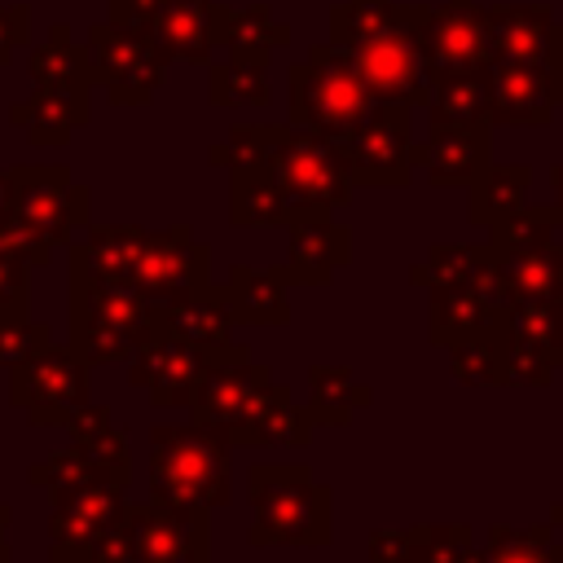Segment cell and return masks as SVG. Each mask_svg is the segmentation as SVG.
I'll return each instance as SVG.
<instances>
[{"label": "cell", "mask_w": 563, "mask_h": 563, "mask_svg": "<svg viewBox=\"0 0 563 563\" xmlns=\"http://www.w3.org/2000/svg\"><path fill=\"white\" fill-rule=\"evenodd\" d=\"M13 216L44 233L53 246H66L75 229L92 220V194L62 163H13Z\"/></svg>", "instance_id": "7c38bea8"}, {"label": "cell", "mask_w": 563, "mask_h": 563, "mask_svg": "<svg viewBox=\"0 0 563 563\" xmlns=\"http://www.w3.org/2000/svg\"><path fill=\"white\" fill-rule=\"evenodd\" d=\"M475 550L466 523H413L405 528V563H462Z\"/></svg>", "instance_id": "60d3db41"}, {"label": "cell", "mask_w": 563, "mask_h": 563, "mask_svg": "<svg viewBox=\"0 0 563 563\" xmlns=\"http://www.w3.org/2000/svg\"><path fill=\"white\" fill-rule=\"evenodd\" d=\"M462 563H484V550H471V554H466Z\"/></svg>", "instance_id": "9f6ffc18"}, {"label": "cell", "mask_w": 563, "mask_h": 563, "mask_svg": "<svg viewBox=\"0 0 563 563\" xmlns=\"http://www.w3.org/2000/svg\"><path fill=\"white\" fill-rule=\"evenodd\" d=\"M84 400H92V361L75 343H48L9 365V405L22 409L31 427H62Z\"/></svg>", "instance_id": "52a82bcc"}, {"label": "cell", "mask_w": 563, "mask_h": 563, "mask_svg": "<svg viewBox=\"0 0 563 563\" xmlns=\"http://www.w3.org/2000/svg\"><path fill=\"white\" fill-rule=\"evenodd\" d=\"M66 321H70V343L92 365L132 361L154 330L150 299L132 290L97 286L88 277H66Z\"/></svg>", "instance_id": "5b68a950"}, {"label": "cell", "mask_w": 563, "mask_h": 563, "mask_svg": "<svg viewBox=\"0 0 563 563\" xmlns=\"http://www.w3.org/2000/svg\"><path fill=\"white\" fill-rule=\"evenodd\" d=\"M484 255H488V246L435 242V246L427 251V260L409 268V282H413V286H427V290H435V286H462V282L475 277V268H479Z\"/></svg>", "instance_id": "ab89813d"}, {"label": "cell", "mask_w": 563, "mask_h": 563, "mask_svg": "<svg viewBox=\"0 0 563 563\" xmlns=\"http://www.w3.org/2000/svg\"><path fill=\"white\" fill-rule=\"evenodd\" d=\"M224 62L207 66V101L224 106V110H242V106H268L273 88H268V62L273 48L260 44H233L224 48Z\"/></svg>", "instance_id": "d4e9b609"}, {"label": "cell", "mask_w": 563, "mask_h": 563, "mask_svg": "<svg viewBox=\"0 0 563 563\" xmlns=\"http://www.w3.org/2000/svg\"><path fill=\"white\" fill-rule=\"evenodd\" d=\"M506 321L515 339L532 343L554 361V369H563V299H515Z\"/></svg>", "instance_id": "8d00e7d4"}, {"label": "cell", "mask_w": 563, "mask_h": 563, "mask_svg": "<svg viewBox=\"0 0 563 563\" xmlns=\"http://www.w3.org/2000/svg\"><path fill=\"white\" fill-rule=\"evenodd\" d=\"M233 449L202 422H158L150 431L145 484L154 501L220 510L233 501Z\"/></svg>", "instance_id": "3957f363"}, {"label": "cell", "mask_w": 563, "mask_h": 563, "mask_svg": "<svg viewBox=\"0 0 563 563\" xmlns=\"http://www.w3.org/2000/svg\"><path fill=\"white\" fill-rule=\"evenodd\" d=\"M216 35H220V53L233 48V44H260V48H286L295 40L290 22L273 18V4H246V9H229V4H216Z\"/></svg>", "instance_id": "e575fe53"}, {"label": "cell", "mask_w": 563, "mask_h": 563, "mask_svg": "<svg viewBox=\"0 0 563 563\" xmlns=\"http://www.w3.org/2000/svg\"><path fill=\"white\" fill-rule=\"evenodd\" d=\"M53 510H48V563H88L92 545L101 541V532L119 519L128 488L114 484H79V488H62L48 493Z\"/></svg>", "instance_id": "5bb4252c"}, {"label": "cell", "mask_w": 563, "mask_h": 563, "mask_svg": "<svg viewBox=\"0 0 563 563\" xmlns=\"http://www.w3.org/2000/svg\"><path fill=\"white\" fill-rule=\"evenodd\" d=\"M88 57L110 106H150L172 62L150 31H136L114 18L88 26Z\"/></svg>", "instance_id": "ba28073f"}, {"label": "cell", "mask_w": 563, "mask_h": 563, "mask_svg": "<svg viewBox=\"0 0 563 563\" xmlns=\"http://www.w3.org/2000/svg\"><path fill=\"white\" fill-rule=\"evenodd\" d=\"M150 312H154V321H158L163 330L189 339V343L202 347V352L233 343L238 317H233L229 286H211V282H207V286H198V290H189V295H180V299L150 303Z\"/></svg>", "instance_id": "7402d4cb"}, {"label": "cell", "mask_w": 563, "mask_h": 563, "mask_svg": "<svg viewBox=\"0 0 563 563\" xmlns=\"http://www.w3.org/2000/svg\"><path fill=\"white\" fill-rule=\"evenodd\" d=\"M506 325V312L493 308L471 282L462 286H435L431 290V308H427V339L435 347H453L462 339H475L484 330Z\"/></svg>", "instance_id": "484cf974"}, {"label": "cell", "mask_w": 563, "mask_h": 563, "mask_svg": "<svg viewBox=\"0 0 563 563\" xmlns=\"http://www.w3.org/2000/svg\"><path fill=\"white\" fill-rule=\"evenodd\" d=\"M31 44V4H0V66Z\"/></svg>", "instance_id": "bcb514c9"}, {"label": "cell", "mask_w": 563, "mask_h": 563, "mask_svg": "<svg viewBox=\"0 0 563 563\" xmlns=\"http://www.w3.org/2000/svg\"><path fill=\"white\" fill-rule=\"evenodd\" d=\"M427 106L431 123H488V66L431 75Z\"/></svg>", "instance_id": "1f68e13d"}, {"label": "cell", "mask_w": 563, "mask_h": 563, "mask_svg": "<svg viewBox=\"0 0 563 563\" xmlns=\"http://www.w3.org/2000/svg\"><path fill=\"white\" fill-rule=\"evenodd\" d=\"M229 299L233 317L242 325H290V277L286 268H255V264H233L229 268Z\"/></svg>", "instance_id": "83f0119b"}, {"label": "cell", "mask_w": 563, "mask_h": 563, "mask_svg": "<svg viewBox=\"0 0 563 563\" xmlns=\"http://www.w3.org/2000/svg\"><path fill=\"white\" fill-rule=\"evenodd\" d=\"M374 110L378 97L365 88V79L356 75L352 57L339 44H312L308 57L286 70V123L295 128L334 141Z\"/></svg>", "instance_id": "277c9868"}, {"label": "cell", "mask_w": 563, "mask_h": 563, "mask_svg": "<svg viewBox=\"0 0 563 563\" xmlns=\"http://www.w3.org/2000/svg\"><path fill=\"white\" fill-rule=\"evenodd\" d=\"M528 180H532V172L523 163H515V167H493L488 163L471 180V224L493 229L506 216H515L523 207V198H528Z\"/></svg>", "instance_id": "d6a6232c"}, {"label": "cell", "mask_w": 563, "mask_h": 563, "mask_svg": "<svg viewBox=\"0 0 563 563\" xmlns=\"http://www.w3.org/2000/svg\"><path fill=\"white\" fill-rule=\"evenodd\" d=\"M0 308H31V264L0 255Z\"/></svg>", "instance_id": "7dc6e473"}, {"label": "cell", "mask_w": 563, "mask_h": 563, "mask_svg": "<svg viewBox=\"0 0 563 563\" xmlns=\"http://www.w3.org/2000/svg\"><path fill=\"white\" fill-rule=\"evenodd\" d=\"M418 48L427 62V79L444 70H484L488 53V18L471 0H449L444 9H427L418 22Z\"/></svg>", "instance_id": "2e32d148"}, {"label": "cell", "mask_w": 563, "mask_h": 563, "mask_svg": "<svg viewBox=\"0 0 563 563\" xmlns=\"http://www.w3.org/2000/svg\"><path fill=\"white\" fill-rule=\"evenodd\" d=\"M484 563H563V545L554 541L550 523H493L484 541Z\"/></svg>", "instance_id": "74e56055"}, {"label": "cell", "mask_w": 563, "mask_h": 563, "mask_svg": "<svg viewBox=\"0 0 563 563\" xmlns=\"http://www.w3.org/2000/svg\"><path fill=\"white\" fill-rule=\"evenodd\" d=\"M405 9L409 4H396V0H343L330 9V44L352 48V44L387 31L391 22H400Z\"/></svg>", "instance_id": "f35d334b"}, {"label": "cell", "mask_w": 563, "mask_h": 563, "mask_svg": "<svg viewBox=\"0 0 563 563\" xmlns=\"http://www.w3.org/2000/svg\"><path fill=\"white\" fill-rule=\"evenodd\" d=\"M145 31L158 40V48L172 62L211 66V57L220 53L216 0H154V13H150Z\"/></svg>", "instance_id": "44dd1931"}, {"label": "cell", "mask_w": 563, "mask_h": 563, "mask_svg": "<svg viewBox=\"0 0 563 563\" xmlns=\"http://www.w3.org/2000/svg\"><path fill=\"white\" fill-rule=\"evenodd\" d=\"M92 119V101L88 92H53V88H35L26 101L9 106V123L26 132L31 145H66L75 128H84Z\"/></svg>", "instance_id": "4316f807"}, {"label": "cell", "mask_w": 563, "mask_h": 563, "mask_svg": "<svg viewBox=\"0 0 563 563\" xmlns=\"http://www.w3.org/2000/svg\"><path fill=\"white\" fill-rule=\"evenodd\" d=\"M141 238H145L141 224H88V238L84 242H70L66 277H88L97 286L132 290Z\"/></svg>", "instance_id": "ffe728a7"}, {"label": "cell", "mask_w": 563, "mask_h": 563, "mask_svg": "<svg viewBox=\"0 0 563 563\" xmlns=\"http://www.w3.org/2000/svg\"><path fill=\"white\" fill-rule=\"evenodd\" d=\"M550 176H554V194H559V211H563V163H559Z\"/></svg>", "instance_id": "db71d44e"}, {"label": "cell", "mask_w": 563, "mask_h": 563, "mask_svg": "<svg viewBox=\"0 0 563 563\" xmlns=\"http://www.w3.org/2000/svg\"><path fill=\"white\" fill-rule=\"evenodd\" d=\"M352 260V229L330 211H299L286 224V277L290 286H330V277Z\"/></svg>", "instance_id": "ac0fdd59"}, {"label": "cell", "mask_w": 563, "mask_h": 563, "mask_svg": "<svg viewBox=\"0 0 563 563\" xmlns=\"http://www.w3.org/2000/svg\"><path fill=\"white\" fill-rule=\"evenodd\" d=\"M9 519H13V506L0 501V563H13V550H9Z\"/></svg>", "instance_id": "816d5d0a"}, {"label": "cell", "mask_w": 563, "mask_h": 563, "mask_svg": "<svg viewBox=\"0 0 563 563\" xmlns=\"http://www.w3.org/2000/svg\"><path fill=\"white\" fill-rule=\"evenodd\" d=\"M334 150L343 158V172L356 185L374 189H400L413 176V136H409V106L378 101L369 119L334 136Z\"/></svg>", "instance_id": "30bf717a"}, {"label": "cell", "mask_w": 563, "mask_h": 563, "mask_svg": "<svg viewBox=\"0 0 563 563\" xmlns=\"http://www.w3.org/2000/svg\"><path fill=\"white\" fill-rule=\"evenodd\" d=\"M427 9H405L400 22H391L387 31L343 48L356 66V75L365 79V88L378 97V101H396V106H422L427 101V62H422V48H418V22H422Z\"/></svg>", "instance_id": "8fae6325"}, {"label": "cell", "mask_w": 563, "mask_h": 563, "mask_svg": "<svg viewBox=\"0 0 563 563\" xmlns=\"http://www.w3.org/2000/svg\"><path fill=\"white\" fill-rule=\"evenodd\" d=\"M488 18V53L493 62H541L550 53L541 13H484Z\"/></svg>", "instance_id": "d590c367"}, {"label": "cell", "mask_w": 563, "mask_h": 563, "mask_svg": "<svg viewBox=\"0 0 563 563\" xmlns=\"http://www.w3.org/2000/svg\"><path fill=\"white\" fill-rule=\"evenodd\" d=\"M369 563H405V528H396V532L378 528L369 537Z\"/></svg>", "instance_id": "681fc988"}, {"label": "cell", "mask_w": 563, "mask_h": 563, "mask_svg": "<svg viewBox=\"0 0 563 563\" xmlns=\"http://www.w3.org/2000/svg\"><path fill=\"white\" fill-rule=\"evenodd\" d=\"M413 167L431 185H471L488 167V123H431L427 141L413 145Z\"/></svg>", "instance_id": "d6986e66"}, {"label": "cell", "mask_w": 563, "mask_h": 563, "mask_svg": "<svg viewBox=\"0 0 563 563\" xmlns=\"http://www.w3.org/2000/svg\"><path fill=\"white\" fill-rule=\"evenodd\" d=\"M189 418L211 427L229 449H303L317 427L308 405H299L286 383H273V369L251 361L242 343L202 356Z\"/></svg>", "instance_id": "6da1fadb"}, {"label": "cell", "mask_w": 563, "mask_h": 563, "mask_svg": "<svg viewBox=\"0 0 563 563\" xmlns=\"http://www.w3.org/2000/svg\"><path fill=\"white\" fill-rule=\"evenodd\" d=\"M150 13H154V0H110V18L114 22H128L136 31L150 26Z\"/></svg>", "instance_id": "f907efd6"}, {"label": "cell", "mask_w": 563, "mask_h": 563, "mask_svg": "<svg viewBox=\"0 0 563 563\" xmlns=\"http://www.w3.org/2000/svg\"><path fill=\"white\" fill-rule=\"evenodd\" d=\"M26 75L35 88H53V92H92V84H97L88 44H75L62 22L48 26V40L40 48H31Z\"/></svg>", "instance_id": "f546056e"}, {"label": "cell", "mask_w": 563, "mask_h": 563, "mask_svg": "<svg viewBox=\"0 0 563 563\" xmlns=\"http://www.w3.org/2000/svg\"><path fill=\"white\" fill-rule=\"evenodd\" d=\"M53 251L57 246L44 233H35L26 220H18L13 211L0 220V255H13L22 264H31V268H44V264H53Z\"/></svg>", "instance_id": "ee69618b"}, {"label": "cell", "mask_w": 563, "mask_h": 563, "mask_svg": "<svg viewBox=\"0 0 563 563\" xmlns=\"http://www.w3.org/2000/svg\"><path fill=\"white\" fill-rule=\"evenodd\" d=\"M299 207L286 198L268 163L229 167V224L233 229H286Z\"/></svg>", "instance_id": "cb8c5ba5"}, {"label": "cell", "mask_w": 563, "mask_h": 563, "mask_svg": "<svg viewBox=\"0 0 563 563\" xmlns=\"http://www.w3.org/2000/svg\"><path fill=\"white\" fill-rule=\"evenodd\" d=\"M550 528H563V501L550 506Z\"/></svg>", "instance_id": "11a10c76"}, {"label": "cell", "mask_w": 563, "mask_h": 563, "mask_svg": "<svg viewBox=\"0 0 563 563\" xmlns=\"http://www.w3.org/2000/svg\"><path fill=\"white\" fill-rule=\"evenodd\" d=\"M13 211V172L0 167V220Z\"/></svg>", "instance_id": "f5cc1de1"}, {"label": "cell", "mask_w": 563, "mask_h": 563, "mask_svg": "<svg viewBox=\"0 0 563 563\" xmlns=\"http://www.w3.org/2000/svg\"><path fill=\"white\" fill-rule=\"evenodd\" d=\"M207 282H211V251L194 238L189 224L145 229L136 273H132V295H141L150 303H167Z\"/></svg>", "instance_id": "4fadbf2b"}, {"label": "cell", "mask_w": 563, "mask_h": 563, "mask_svg": "<svg viewBox=\"0 0 563 563\" xmlns=\"http://www.w3.org/2000/svg\"><path fill=\"white\" fill-rule=\"evenodd\" d=\"M550 378H554V361L545 352H537L532 343L510 334V343H506V383H515V387H545Z\"/></svg>", "instance_id": "f6af8a7d"}, {"label": "cell", "mask_w": 563, "mask_h": 563, "mask_svg": "<svg viewBox=\"0 0 563 563\" xmlns=\"http://www.w3.org/2000/svg\"><path fill=\"white\" fill-rule=\"evenodd\" d=\"M251 528L246 545H299L321 550L334 541V497L308 462H251L246 471Z\"/></svg>", "instance_id": "7a4b0ae2"}, {"label": "cell", "mask_w": 563, "mask_h": 563, "mask_svg": "<svg viewBox=\"0 0 563 563\" xmlns=\"http://www.w3.org/2000/svg\"><path fill=\"white\" fill-rule=\"evenodd\" d=\"M506 343H510V321L497 330H484L475 339H462L449 352V374L466 387H493L506 383Z\"/></svg>", "instance_id": "836d02e7"}, {"label": "cell", "mask_w": 563, "mask_h": 563, "mask_svg": "<svg viewBox=\"0 0 563 563\" xmlns=\"http://www.w3.org/2000/svg\"><path fill=\"white\" fill-rule=\"evenodd\" d=\"M66 431H70V440H84V435H97V431H106L110 427V405H97V400H84L79 409H70L66 413V422H62Z\"/></svg>", "instance_id": "c3c4849f"}, {"label": "cell", "mask_w": 563, "mask_h": 563, "mask_svg": "<svg viewBox=\"0 0 563 563\" xmlns=\"http://www.w3.org/2000/svg\"><path fill=\"white\" fill-rule=\"evenodd\" d=\"M273 128L277 123H233L224 141H216L207 150V163L211 167H246V163H264L268 158V145H273Z\"/></svg>", "instance_id": "7bdbcfd3"}, {"label": "cell", "mask_w": 563, "mask_h": 563, "mask_svg": "<svg viewBox=\"0 0 563 563\" xmlns=\"http://www.w3.org/2000/svg\"><path fill=\"white\" fill-rule=\"evenodd\" d=\"M26 479L44 493H62V488H79V484H114L128 488L132 484V453H128V435L119 427H106L97 435L70 440L66 449L48 453L44 462H31Z\"/></svg>", "instance_id": "9a60e30c"}, {"label": "cell", "mask_w": 563, "mask_h": 563, "mask_svg": "<svg viewBox=\"0 0 563 563\" xmlns=\"http://www.w3.org/2000/svg\"><path fill=\"white\" fill-rule=\"evenodd\" d=\"M374 391L352 378L347 365H308V413L317 427H343L356 409H369Z\"/></svg>", "instance_id": "4dcf8cb0"}, {"label": "cell", "mask_w": 563, "mask_h": 563, "mask_svg": "<svg viewBox=\"0 0 563 563\" xmlns=\"http://www.w3.org/2000/svg\"><path fill=\"white\" fill-rule=\"evenodd\" d=\"M202 347H194L189 339L163 330L154 321L150 339L141 343V352L128 361V383L132 387H145V400L154 409H176V405H189V391L198 383V369H202Z\"/></svg>", "instance_id": "e0dca14e"}, {"label": "cell", "mask_w": 563, "mask_h": 563, "mask_svg": "<svg viewBox=\"0 0 563 563\" xmlns=\"http://www.w3.org/2000/svg\"><path fill=\"white\" fill-rule=\"evenodd\" d=\"M550 97L541 62H488V123H545Z\"/></svg>", "instance_id": "603a6c76"}, {"label": "cell", "mask_w": 563, "mask_h": 563, "mask_svg": "<svg viewBox=\"0 0 563 563\" xmlns=\"http://www.w3.org/2000/svg\"><path fill=\"white\" fill-rule=\"evenodd\" d=\"M264 163L273 167V176L282 180L286 198L299 211H339L352 198V180L343 172V158H339L334 141L321 132L277 123Z\"/></svg>", "instance_id": "8992f818"}, {"label": "cell", "mask_w": 563, "mask_h": 563, "mask_svg": "<svg viewBox=\"0 0 563 563\" xmlns=\"http://www.w3.org/2000/svg\"><path fill=\"white\" fill-rule=\"evenodd\" d=\"M128 563H207L211 559V510L167 501H123L114 519Z\"/></svg>", "instance_id": "9c48e42d"}, {"label": "cell", "mask_w": 563, "mask_h": 563, "mask_svg": "<svg viewBox=\"0 0 563 563\" xmlns=\"http://www.w3.org/2000/svg\"><path fill=\"white\" fill-rule=\"evenodd\" d=\"M493 251V246H488ZM510 303L515 299H563V238L559 242H532V246H510L493 251Z\"/></svg>", "instance_id": "f1b7e54d"}, {"label": "cell", "mask_w": 563, "mask_h": 563, "mask_svg": "<svg viewBox=\"0 0 563 563\" xmlns=\"http://www.w3.org/2000/svg\"><path fill=\"white\" fill-rule=\"evenodd\" d=\"M53 343V325L35 321L31 308H0V365H18Z\"/></svg>", "instance_id": "b9f144b4"}]
</instances>
